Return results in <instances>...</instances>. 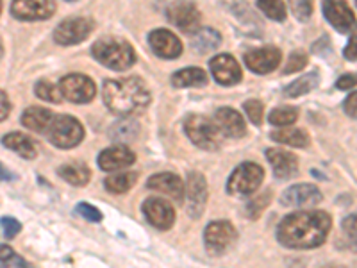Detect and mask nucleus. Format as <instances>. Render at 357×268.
<instances>
[{
    "label": "nucleus",
    "mask_w": 357,
    "mask_h": 268,
    "mask_svg": "<svg viewBox=\"0 0 357 268\" xmlns=\"http://www.w3.org/2000/svg\"><path fill=\"white\" fill-rule=\"evenodd\" d=\"M333 220L325 211H298L284 216L277 228V240L288 248H317L325 244Z\"/></svg>",
    "instance_id": "obj_1"
},
{
    "label": "nucleus",
    "mask_w": 357,
    "mask_h": 268,
    "mask_svg": "<svg viewBox=\"0 0 357 268\" xmlns=\"http://www.w3.org/2000/svg\"><path fill=\"white\" fill-rule=\"evenodd\" d=\"M102 95H104L106 106L120 117L138 113L145 110L151 102V91L146 89L142 79L136 77L106 81Z\"/></svg>",
    "instance_id": "obj_2"
},
{
    "label": "nucleus",
    "mask_w": 357,
    "mask_h": 268,
    "mask_svg": "<svg viewBox=\"0 0 357 268\" xmlns=\"http://www.w3.org/2000/svg\"><path fill=\"white\" fill-rule=\"evenodd\" d=\"M91 54L100 65L111 70H127L136 63L134 49L126 40L120 38H102L95 41Z\"/></svg>",
    "instance_id": "obj_3"
},
{
    "label": "nucleus",
    "mask_w": 357,
    "mask_h": 268,
    "mask_svg": "<svg viewBox=\"0 0 357 268\" xmlns=\"http://www.w3.org/2000/svg\"><path fill=\"white\" fill-rule=\"evenodd\" d=\"M184 131L188 138L202 151H216L222 145L223 134L216 127L215 120H209L200 114H190L184 120Z\"/></svg>",
    "instance_id": "obj_4"
},
{
    "label": "nucleus",
    "mask_w": 357,
    "mask_h": 268,
    "mask_svg": "<svg viewBox=\"0 0 357 268\" xmlns=\"http://www.w3.org/2000/svg\"><path fill=\"white\" fill-rule=\"evenodd\" d=\"M47 138L57 149H73L84 138V127L70 114H56L47 131Z\"/></svg>",
    "instance_id": "obj_5"
},
{
    "label": "nucleus",
    "mask_w": 357,
    "mask_h": 268,
    "mask_svg": "<svg viewBox=\"0 0 357 268\" xmlns=\"http://www.w3.org/2000/svg\"><path fill=\"white\" fill-rule=\"evenodd\" d=\"M264 172L256 163H243L236 168L227 181V191L231 195H248L261 186Z\"/></svg>",
    "instance_id": "obj_6"
},
{
    "label": "nucleus",
    "mask_w": 357,
    "mask_h": 268,
    "mask_svg": "<svg viewBox=\"0 0 357 268\" xmlns=\"http://www.w3.org/2000/svg\"><path fill=\"white\" fill-rule=\"evenodd\" d=\"M59 91L63 98L73 104H88L89 100H93L97 88L95 82L82 73H70L59 81Z\"/></svg>",
    "instance_id": "obj_7"
},
{
    "label": "nucleus",
    "mask_w": 357,
    "mask_h": 268,
    "mask_svg": "<svg viewBox=\"0 0 357 268\" xmlns=\"http://www.w3.org/2000/svg\"><path fill=\"white\" fill-rule=\"evenodd\" d=\"M95 24L93 20H89L86 17H75L63 20L61 24L57 25L54 31V41L63 47H70V45H77L84 41L86 38L91 34Z\"/></svg>",
    "instance_id": "obj_8"
},
{
    "label": "nucleus",
    "mask_w": 357,
    "mask_h": 268,
    "mask_svg": "<svg viewBox=\"0 0 357 268\" xmlns=\"http://www.w3.org/2000/svg\"><path fill=\"white\" fill-rule=\"evenodd\" d=\"M238 240V232H236L234 225L225 220H218V222H211L204 231V241L206 247L213 252V254H223L232 247V244Z\"/></svg>",
    "instance_id": "obj_9"
},
{
    "label": "nucleus",
    "mask_w": 357,
    "mask_h": 268,
    "mask_svg": "<svg viewBox=\"0 0 357 268\" xmlns=\"http://www.w3.org/2000/svg\"><path fill=\"white\" fill-rule=\"evenodd\" d=\"M184 197H186L188 215L191 218H200L207 204V183L200 172H190L188 174Z\"/></svg>",
    "instance_id": "obj_10"
},
{
    "label": "nucleus",
    "mask_w": 357,
    "mask_h": 268,
    "mask_svg": "<svg viewBox=\"0 0 357 268\" xmlns=\"http://www.w3.org/2000/svg\"><path fill=\"white\" fill-rule=\"evenodd\" d=\"M142 211L145 218L151 222L159 231H168L175 222V209L170 202L159 199V197H151L146 199L142 206Z\"/></svg>",
    "instance_id": "obj_11"
},
{
    "label": "nucleus",
    "mask_w": 357,
    "mask_h": 268,
    "mask_svg": "<svg viewBox=\"0 0 357 268\" xmlns=\"http://www.w3.org/2000/svg\"><path fill=\"white\" fill-rule=\"evenodd\" d=\"M56 13V4L54 2H47V0H40V2H34V0H18V2H13L11 6V15L17 20L24 22H40L47 20Z\"/></svg>",
    "instance_id": "obj_12"
},
{
    "label": "nucleus",
    "mask_w": 357,
    "mask_h": 268,
    "mask_svg": "<svg viewBox=\"0 0 357 268\" xmlns=\"http://www.w3.org/2000/svg\"><path fill=\"white\" fill-rule=\"evenodd\" d=\"M324 195L314 184H295L280 195V202L286 207H307L321 202Z\"/></svg>",
    "instance_id": "obj_13"
},
{
    "label": "nucleus",
    "mask_w": 357,
    "mask_h": 268,
    "mask_svg": "<svg viewBox=\"0 0 357 268\" xmlns=\"http://www.w3.org/2000/svg\"><path fill=\"white\" fill-rule=\"evenodd\" d=\"M209 68H211L213 77L218 84L231 86L241 81V66L236 61L234 57L229 54H220V56L213 57L209 61Z\"/></svg>",
    "instance_id": "obj_14"
},
{
    "label": "nucleus",
    "mask_w": 357,
    "mask_h": 268,
    "mask_svg": "<svg viewBox=\"0 0 357 268\" xmlns=\"http://www.w3.org/2000/svg\"><path fill=\"white\" fill-rule=\"evenodd\" d=\"M149 43L151 49L154 50L155 56L162 57V59H175L183 54V43L170 31L165 29H155L149 36Z\"/></svg>",
    "instance_id": "obj_15"
},
{
    "label": "nucleus",
    "mask_w": 357,
    "mask_h": 268,
    "mask_svg": "<svg viewBox=\"0 0 357 268\" xmlns=\"http://www.w3.org/2000/svg\"><path fill=\"white\" fill-rule=\"evenodd\" d=\"M167 15L170 18L172 24L175 27H178L181 31H186V33H195L197 27L200 24V13L190 2H175L167 8Z\"/></svg>",
    "instance_id": "obj_16"
},
{
    "label": "nucleus",
    "mask_w": 357,
    "mask_h": 268,
    "mask_svg": "<svg viewBox=\"0 0 357 268\" xmlns=\"http://www.w3.org/2000/svg\"><path fill=\"white\" fill-rule=\"evenodd\" d=\"M321 9L327 22L340 33H350L357 25L352 9L347 2H324Z\"/></svg>",
    "instance_id": "obj_17"
},
{
    "label": "nucleus",
    "mask_w": 357,
    "mask_h": 268,
    "mask_svg": "<svg viewBox=\"0 0 357 268\" xmlns=\"http://www.w3.org/2000/svg\"><path fill=\"white\" fill-rule=\"evenodd\" d=\"M245 63L252 72L264 75L270 73L279 66L280 63V50L275 47H264V49L252 50L245 56Z\"/></svg>",
    "instance_id": "obj_18"
},
{
    "label": "nucleus",
    "mask_w": 357,
    "mask_h": 268,
    "mask_svg": "<svg viewBox=\"0 0 357 268\" xmlns=\"http://www.w3.org/2000/svg\"><path fill=\"white\" fill-rule=\"evenodd\" d=\"M134 161H136V156L126 145L111 147V149H106L98 156V167L104 172L122 170V168L130 167Z\"/></svg>",
    "instance_id": "obj_19"
},
{
    "label": "nucleus",
    "mask_w": 357,
    "mask_h": 268,
    "mask_svg": "<svg viewBox=\"0 0 357 268\" xmlns=\"http://www.w3.org/2000/svg\"><path fill=\"white\" fill-rule=\"evenodd\" d=\"M215 124L220 133L229 138H241L247 134V124H245L243 117L232 107H222L216 111Z\"/></svg>",
    "instance_id": "obj_20"
},
{
    "label": "nucleus",
    "mask_w": 357,
    "mask_h": 268,
    "mask_svg": "<svg viewBox=\"0 0 357 268\" xmlns=\"http://www.w3.org/2000/svg\"><path fill=\"white\" fill-rule=\"evenodd\" d=\"M146 188L161 191V193L172 197V199L177 200V202H183L184 200L183 179L178 177V175L172 174V172H162V174L152 175V177L146 181Z\"/></svg>",
    "instance_id": "obj_21"
},
{
    "label": "nucleus",
    "mask_w": 357,
    "mask_h": 268,
    "mask_svg": "<svg viewBox=\"0 0 357 268\" xmlns=\"http://www.w3.org/2000/svg\"><path fill=\"white\" fill-rule=\"evenodd\" d=\"M266 158L277 179H288L298 172V161L291 152L282 151V149H268Z\"/></svg>",
    "instance_id": "obj_22"
},
{
    "label": "nucleus",
    "mask_w": 357,
    "mask_h": 268,
    "mask_svg": "<svg viewBox=\"0 0 357 268\" xmlns=\"http://www.w3.org/2000/svg\"><path fill=\"white\" fill-rule=\"evenodd\" d=\"M54 117H56V114H54L50 110H47V107L33 106V107H27V110L24 111L20 122L25 129H31L38 134H47Z\"/></svg>",
    "instance_id": "obj_23"
},
{
    "label": "nucleus",
    "mask_w": 357,
    "mask_h": 268,
    "mask_svg": "<svg viewBox=\"0 0 357 268\" xmlns=\"http://www.w3.org/2000/svg\"><path fill=\"white\" fill-rule=\"evenodd\" d=\"M2 145L9 151L17 152L18 156H22L24 159H34L38 156L36 145L31 138H29L27 134L22 133H9L6 134L4 138H2Z\"/></svg>",
    "instance_id": "obj_24"
},
{
    "label": "nucleus",
    "mask_w": 357,
    "mask_h": 268,
    "mask_svg": "<svg viewBox=\"0 0 357 268\" xmlns=\"http://www.w3.org/2000/svg\"><path fill=\"white\" fill-rule=\"evenodd\" d=\"M172 84L175 88H197L207 84V73L200 68H184L172 75Z\"/></svg>",
    "instance_id": "obj_25"
},
{
    "label": "nucleus",
    "mask_w": 357,
    "mask_h": 268,
    "mask_svg": "<svg viewBox=\"0 0 357 268\" xmlns=\"http://www.w3.org/2000/svg\"><path fill=\"white\" fill-rule=\"evenodd\" d=\"M222 43V36L216 29L206 27V29H197L193 33V47L199 50L200 54H207L216 50Z\"/></svg>",
    "instance_id": "obj_26"
},
{
    "label": "nucleus",
    "mask_w": 357,
    "mask_h": 268,
    "mask_svg": "<svg viewBox=\"0 0 357 268\" xmlns=\"http://www.w3.org/2000/svg\"><path fill=\"white\" fill-rule=\"evenodd\" d=\"M59 177L65 179L66 183L73 184V186H84L89 181V168L82 163H66L57 168Z\"/></svg>",
    "instance_id": "obj_27"
},
{
    "label": "nucleus",
    "mask_w": 357,
    "mask_h": 268,
    "mask_svg": "<svg viewBox=\"0 0 357 268\" xmlns=\"http://www.w3.org/2000/svg\"><path fill=\"white\" fill-rule=\"evenodd\" d=\"M272 140L282 145L295 147V149H304L309 145V136L302 129H279L272 133Z\"/></svg>",
    "instance_id": "obj_28"
},
{
    "label": "nucleus",
    "mask_w": 357,
    "mask_h": 268,
    "mask_svg": "<svg viewBox=\"0 0 357 268\" xmlns=\"http://www.w3.org/2000/svg\"><path fill=\"white\" fill-rule=\"evenodd\" d=\"M138 181V174L136 172H126V174H113L104 181V186L107 191L120 195V193H127L130 188Z\"/></svg>",
    "instance_id": "obj_29"
},
{
    "label": "nucleus",
    "mask_w": 357,
    "mask_h": 268,
    "mask_svg": "<svg viewBox=\"0 0 357 268\" xmlns=\"http://www.w3.org/2000/svg\"><path fill=\"white\" fill-rule=\"evenodd\" d=\"M318 82H320V75H318V72L305 73V75H302L301 79H296V81H293L291 84L286 86L284 95L289 98L301 97V95L309 94L311 89L317 88Z\"/></svg>",
    "instance_id": "obj_30"
},
{
    "label": "nucleus",
    "mask_w": 357,
    "mask_h": 268,
    "mask_svg": "<svg viewBox=\"0 0 357 268\" xmlns=\"http://www.w3.org/2000/svg\"><path fill=\"white\" fill-rule=\"evenodd\" d=\"M0 268H34L9 245L0 244Z\"/></svg>",
    "instance_id": "obj_31"
},
{
    "label": "nucleus",
    "mask_w": 357,
    "mask_h": 268,
    "mask_svg": "<svg viewBox=\"0 0 357 268\" xmlns=\"http://www.w3.org/2000/svg\"><path fill=\"white\" fill-rule=\"evenodd\" d=\"M296 118H298V110H295V107L291 106H282V107H275V110L270 113L268 120H270L272 126L288 127L296 122Z\"/></svg>",
    "instance_id": "obj_32"
},
{
    "label": "nucleus",
    "mask_w": 357,
    "mask_h": 268,
    "mask_svg": "<svg viewBox=\"0 0 357 268\" xmlns=\"http://www.w3.org/2000/svg\"><path fill=\"white\" fill-rule=\"evenodd\" d=\"M34 94L36 97H40L41 100L54 102V104H59L63 100V95L59 91V86H54L49 81H38L34 86Z\"/></svg>",
    "instance_id": "obj_33"
},
{
    "label": "nucleus",
    "mask_w": 357,
    "mask_h": 268,
    "mask_svg": "<svg viewBox=\"0 0 357 268\" xmlns=\"http://www.w3.org/2000/svg\"><path fill=\"white\" fill-rule=\"evenodd\" d=\"M257 8H259L270 20L282 22L286 18V6L284 2H279V0H261V2H257Z\"/></svg>",
    "instance_id": "obj_34"
},
{
    "label": "nucleus",
    "mask_w": 357,
    "mask_h": 268,
    "mask_svg": "<svg viewBox=\"0 0 357 268\" xmlns=\"http://www.w3.org/2000/svg\"><path fill=\"white\" fill-rule=\"evenodd\" d=\"M270 199H272V193L270 191H266V195H259L256 197L254 200H250V202H247V206H245V213H247L248 218L256 220L259 218V215L263 213V209H266V206L270 204Z\"/></svg>",
    "instance_id": "obj_35"
},
{
    "label": "nucleus",
    "mask_w": 357,
    "mask_h": 268,
    "mask_svg": "<svg viewBox=\"0 0 357 268\" xmlns=\"http://www.w3.org/2000/svg\"><path fill=\"white\" fill-rule=\"evenodd\" d=\"M305 65H307V56H305L304 52H301V50H296V52H293L291 56H289V59H288V63H286L282 73H284V75H288V73L301 72V70L305 68Z\"/></svg>",
    "instance_id": "obj_36"
},
{
    "label": "nucleus",
    "mask_w": 357,
    "mask_h": 268,
    "mask_svg": "<svg viewBox=\"0 0 357 268\" xmlns=\"http://www.w3.org/2000/svg\"><path fill=\"white\" fill-rule=\"evenodd\" d=\"M245 113H247V117L250 118V122L252 124H256V126H259L261 122H263V104H261L259 100H247L245 102Z\"/></svg>",
    "instance_id": "obj_37"
},
{
    "label": "nucleus",
    "mask_w": 357,
    "mask_h": 268,
    "mask_svg": "<svg viewBox=\"0 0 357 268\" xmlns=\"http://www.w3.org/2000/svg\"><path fill=\"white\" fill-rule=\"evenodd\" d=\"M0 228L4 231L6 238H8V240H13V238L22 231V223L18 222L17 218H13V216H2V218H0Z\"/></svg>",
    "instance_id": "obj_38"
},
{
    "label": "nucleus",
    "mask_w": 357,
    "mask_h": 268,
    "mask_svg": "<svg viewBox=\"0 0 357 268\" xmlns=\"http://www.w3.org/2000/svg\"><path fill=\"white\" fill-rule=\"evenodd\" d=\"M75 211L79 213V216H82L84 220H88V222H100L102 220V213L98 211L97 207L89 206V204H86V202L77 204Z\"/></svg>",
    "instance_id": "obj_39"
},
{
    "label": "nucleus",
    "mask_w": 357,
    "mask_h": 268,
    "mask_svg": "<svg viewBox=\"0 0 357 268\" xmlns=\"http://www.w3.org/2000/svg\"><path fill=\"white\" fill-rule=\"evenodd\" d=\"M291 11L301 22H305L312 13L311 2H291Z\"/></svg>",
    "instance_id": "obj_40"
},
{
    "label": "nucleus",
    "mask_w": 357,
    "mask_h": 268,
    "mask_svg": "<svg viewBox=\"0 0 357 268\" xmlns=\"http://www.w3.org/2000/svg\"><path fill=\"white\" fill-rule=\"evenodd\" d=\"M341 225H343V231H345V234L349 236L350 240H354L357 244V213L347 216Z\"/></svg>",
    "instance_id": "obj_41"
},
{
    "label": "nucleus",
    "mask_w": 357,
    "mask_h": 268,
    "mask_svg": "<svg viewBox=\"0 0 357 268\" xmlns=\"http://www.w3.org/2000/svg\"><path fill=\"white\" fill-rule=\"evenodd\" d=\"M336 86L340 89L356 88V86H357V75H356V73H345V75H341V77L337 79Z\"/></svg>",
    "instance_id": "obj_42"
},
{
    "label": "nucleus",
    "mask_w": 357,
    "mask_h": 268,
    "mask_svg": "<svg viewBox=\"0 0 357 268\" xmlns=\"http://www.w3.org/2000/svg\"><path fill=\"white\" fill-rule=\"evenodd\" d=\"M343 110H345V113L349 114V117L357 118V91H354V94H350L349 97H347L345 104H343Z\"/></svg>",
    "instance_id": "obj_43"
},
{
    "label": "nucleus",
    "mask_w": 357,
    "mask_h": 268,
    "mask_svg": "<svg viewBox=\"0 0 357 268\" xmlns=\"http://www.w3.org/2000/svg\"><path fill=\"white\" fill-rule=\"evenodd\" d=\"M343 56L349 59V61H357V33L350 38L349 45L343 50Z\"/></svg>",
    "instance_id": "obj_44"
},
{
    "label": "nucleus",
    "mask_w": 357,
    "mask_h": 268,
    "mask_svg": "<svg viewBox=\"0 0 357 268\" xmlns=\"http://www.w3.org/2000/svg\"><path fill=\"white\" fill-rule=\"evenodd\" d=\"M9 113H11V102H9L8 95L0 89V122H4Z\"/></svg>",
    "instance_id": "obj_45"
},
{
    "label": "nucleus",
    "mask_w": 357,
    "mask_h": 268,
    "mask_svg": "<svg viewBox=\"0 0 357 268\" xmlns=\"http://www.w3.org/2000/svg\"><path fill=\"white\" fill-rule=\"evenodd\" d=\"M13 179H17V175L13 174V172H9L8 168L0 163V181H13Z\"/></svg>",
    "instance_id": "obj_46"
},
{
    "label": "nucleus",
    "mask_w": 357,
    "mask_h": 268,
    "mask_svg": "<svg viewBox=\"0 0 357 268\" xmlns=\"http://www.w3.org/2000/svg\"><path fill=\"white\" fill-rule=\"evenodd\" d=\"M321 268H345V267H343V265H325V267Z\"/></svg>",
    "instance_id": "obj_47"
},
{
    "label": "nucleus",
    "mask_w": 357,
    "mask_h": 268,
    "mask_svg": "<svg viewBox=\"0 0 357 268\" xmlns=\"http://www.w3.org/2000/svg\"><path fill=\"white\" fill-rule=\"evenodd\" d=\"M2 54H4V50H2V47H0V59H2Z\"/></svg>",
    "instance_id": "obj_48"
},
{
    "label": "nucleus",
    "mask_w": 357,
    "mask_h": 268,
    "mask_svg": "<svg viewBox=\"0 0 357 268\" xmlns=\"http://www.w3.org/2000/svg\"><path fill=\"white\" fill-rule=\"evenodd\" d=\"M0 13H2V2H0Z\"/></svg>",
    "instance_id": "obj_49"
}]
</instances>
